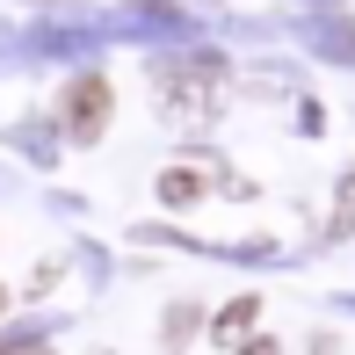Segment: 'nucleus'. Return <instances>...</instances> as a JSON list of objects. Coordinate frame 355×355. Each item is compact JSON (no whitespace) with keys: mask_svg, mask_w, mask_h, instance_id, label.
Segmentation results:
<instances>
[{"mask_svg":"<svg viewBox=\"0 0 355 355\" xmlns=\"http://www.w3.org/2000/svg\"><path fill=\"white\" fill-rule=\"evenodd\" d=\"M102 116H109V80H73L66 87V131H73V145H94L102 138Z\"/></svg>","mask_w":355,"mask_h":355,"instance_id":"f257e3e1","label":"nucleus"},{"mask_svg":"<svg viewBox=\"0 0 355 355\" xmlns=\"http://www.w3.org/2000/svg\"><path fill=\"white\" fill-rule=\"evenodd\" d=\"M254 312H261V297H232V304H225V319H218V334H225V341H232V334H247Z\"/></svg>","mask_w":355,"mask_h":355,"instance_id":"f03ea898","label":"nucleus"},{"mask_svg":"<svg viewBox=\"0 0 355 355\" xmlns=\"http://www.w3.org/2000/svg\"><path fill=\"white\" fill-rule=\"evenodd\" d=\"M159 196H167V203H196V196H203V182H196L189 167H182V174L167 167V174H159Z\"/></svg>","mask_w":355,"mask_h":355,"instance_id":"7ed1b4c3","label":"nucleus"},{"mask_svg":"<svg viewBox=\"0 0 355 355\" xmlns=\"http://www.w3.org/2000/svg\"><path fill=\"white\" fill-rule=\"evenodd\" d=\"M167 334L182 341V334H196V304H182V312H167Z\"/></svg>","mask_w":355,"mask_h":355,"instance_id":"20e7f679","label":"nucleus"},{"mask_svg":"<svg viewBox=\"0 0 355 355\" xmlns=\"http://www.w3.org/2000/svg\"><path fill=\"white\" fill-rule=\"evenodd\" d=\"M334 225H341V232L355 225V182H341V211H334Z\"/></svg>","mask_w":355,"mask_h":355,"instance_id":"39448f33","label":"nucleus"},{"mask_svg":"<svg viewBox=\"0 0 355 355\" xmlns=\"http://www.w3.org/2000/svg\"><path fill=\"white\" fill-rule=\"evenodd\" d=\"M239 355H283V348L276 341H254V348H239Z\"/></svg>","mask_w":355,"mask_h":355,"instance_id":"423d86ee","label":"nucleus"},{"mask_svg":"<svg viewBox=\"0 0 355 355\" xmlns=\"http://www.w3.org/2000/svg\"><path fill=\"white\" fill-rule=\"evenodd\" d=\"M22 355H51V348H22Z\"/></svg>","mask_w":355,"mask_h":355,"instance_id":"0eeeda50","label":"nucleus"},{"mask_svg":"<svg viewBox=\"0 0 355 355\" xmlns=\"http://www.w3.org/2000/svg\"><path fill=\"white\" fill-rule=\"evenodd\" d=\"M0 312H8V290H0Z\"/></svg>","mask_w":355,"mask_h":355,"instance_id":"6e6552de","label":"nucleus"}]
</instances>
